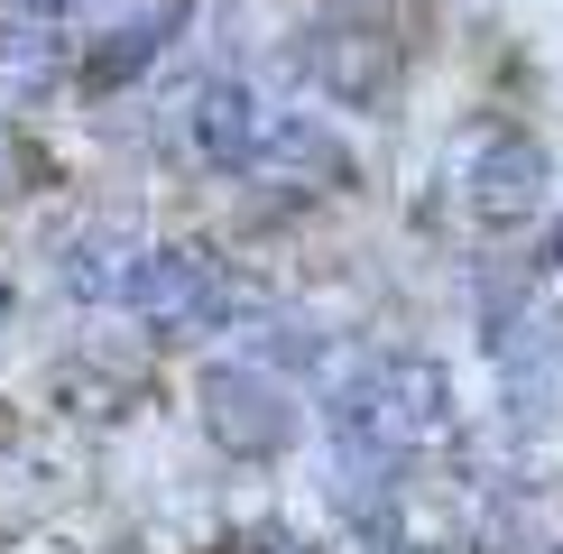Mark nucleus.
<instances>
[{
  "mask_svg": "<svg viewBox=\"0 0 563 554\" xmlns=\"http://www.w3.org/2000/svg\"><path fill=\"white\" fill-rule=\"evenodd\" d=\"M195 398H203V434H213L222 453H277L296 434L277 379H268V369H250V361H213Z\"/></svg>",
  "mask_w": 563,
  "mask_h": 554,
  "instance_id": "obj_1",
  "label": "nucleus"
},
{
  "mask_svg": "<svg viewBox=\"0 0 563 554\" xmlns=\"http://www.w3.org/2000/svg\"><path fill=\"white\" fill-rule=\"evenodd\" d=\"M130 306L148 314L157 333H213V323H222V268L195 259V250H148Z\"/></svg>",
  "mask_w": 563,
  "mask_h": 554,
  "instance_id": "obj_2",
  "label": "nucleus"
},
{
  "mask_svg": "<svg viewBox=\"0 0 563 554\" xmlns=\"http://www.w3.org/2000/svg\"><path fill=\"white\" fill-rule=\"evenodd\" d=\"M260 121L268 111L250 102V84H231V75L195 84V102H185V138H195L203 167H250V157H260Z\"/></svg>",
  "mask_w": 563,
  "mask_h": 554,
  "instance_id": "obj_3",
  "label": "nucleus"
},
{
  "mask_svg": "<svg viewBox=\"0 0 563 554\" xmlns=\"http://www.w3.org/2000/svg\"><path fill=\"white\" fill-rule=\"evenodd\" d=\"M545 203V148L536 138H499V148H481L472 167V213L481 222H518Z\"/></svg>",
  "mask_w": 563,
  "mask_h": 554,
  "instance_id": "obj_4",
  "label": "nucleus"
},
{
  "mask_svg": "<svg viewBox=\"0 0 563 554\" xmlns=\"http://www.w3.org/2000/svg\"><path fill=\"white\" fill-rule=\"evenodd\" d=\"M139 259H148V250H139V241H121V231H84V241L65 250V287H75L84 306H130Z\"/></svg>",
  "mask_w": 563,
  "mask_h": 554,
  "instance_id": "obj_5",
  "label": "nucleus"
},
{
  "mask_svg": "<svg viewBox=\"0 0 563 554\" xmlns=\"http://www.w3.org/2000/svg\"><path fill=\"white\" fill-rule=\"evenodd\" d=\"M443 425V369L434 361H388V416H379V444H416V434Z\"/></svg>",
  "mask_w": 563,
  "mask_h": 554,
  "instance_id": "obj_6",
  "label": "nucleus"
},
{
  "mask_svg": "<svg viewBox=\"0 0 563 554\" xmlns=\"http://www.w3.org/2000/svg\"><path fill=\"white\" fill-rule=\"evenodd\" d=\"M314 65H323V84H333L342 102H379V92H388V75H397V56H388V46L369 37V29H351V37H333V46H323Z\"/></svg>",
  "mask_w": 563,
  "mask_h": 554,
  "instance_id": "obj_7",
  "label": "nucleus"
},
{
  "mask_svg": "<svg viewBox=\"0 0 563 554\" xmlns=\"http://www.w3.org/2000/svg\"><path fill=\"white\" fill-rule=\"evenodd\" d=\"M176 19V10H167ZM167 19H139V29H111L102 46H92V65H84V84L92 92H111V84H130V75H148L157 65V46H167Z\"/></svg>",
  "mask_w": 563,
  "mask_h": 554,
  "instance_id": "obj_8",
  "label": "nucleus"
},
{
  "mask_svg": "<svg viewBox=\"0 0 563 554\" xmlns=\"http://www.w3.org/2000/svg\"><path fill=\"white\" fill-rule=\"evenodd\" d=\"M379 416H388V361H361V369H351V379L333 388V425L379 444Z\"/></svg>",
  "mask_w": 563,
  "mask_h": 554,
  "instance_id": "obj_9",
  "label": "nucleus"
},
{
  "mask_svg": "<svg viewBox=\"0 0 563 554\" xmlns=\"http://www.w3.org/2000/svg\"><path fill=\"white\" fill-rule=\"evenodd\" d=\"M10 10H29V19H65L75 0H10Z\"/></svg>",
  "mask_w": 563,
  "mask_h": 554,
  "instance_id": "obj_10",
  "label": "nucleus"
},
{
  "mask_svg": "<svg viewBox=\"0 0 563 554\" xmlns=\"http://www.w3.org/2000/svg\"><path fill=\"white\" fill-rule=\"evenodd\" d=\"M545 259H554V268H563V231H554V250H545Z\"/></svg>",
  "mask_w": 563,
  "mask_h": 554,
  "instance_id": "obj_11",
  "label": "nucleus"
}]
</instances>
